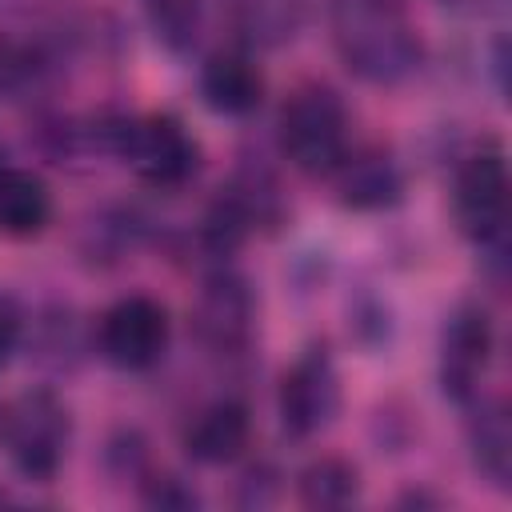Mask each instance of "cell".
<instances>
[{
	"label": "cell",
	"mask_w": 512,
	"mask_h": 512,
	"mask_svg": "<svg viewBox=\"0 0 512 512\" xmlns=\"http://www.w3.org/2000/svg\"><path fill=\"white\" fill-rule=\"evenodd\" d=\"M328 28L344 68L368 84L396 88L424 64V40L404 0H328Z\"/></svg>",
	"instance_id": "6da1fadb"
},
{
	"label": "cell",
	"mask_w": 512,
	"mask_h": 512,
	"mask_svg": "<svg viewBox=\"0 0 512 512\" xmlns=\"http://www.w3.org/2000/svg\"><path fill=\"white\" fill-rule=\"evenodd\" d=\"M108 152H116L144 184L152 188H184L200 168V144L172 112L128 116L100 128Z\"/></svg>",
	"instance_id": "7a4b0ae2"
},
{
	"label": "cell",
	"mask_w": 512,
	"mask_h": 512,
	"mask_svg": "<svg viewBox=\"0 0 512 512\" xmlns=\"http://www.w3.org/2000/svg\"><path fill=\"white\" fill-rule=\"evenodd\" d=\"M280 152L308 176H332L348 152V108L336 88L312 80L300 84L280 108Z\"/></svg>",
	"instance_id": "3957f363"
},
{
	"label": "cell",
	"mask_w": 512,
	"mask_h": 512,
	"mask_svg": "<svg viewBox=\"0 0 512 512\" xmlns=\"http://www.w3.org/2000/svg\"><path fill=\"white\" fill-rule=\"evenodd\" d=\"M72 440V416L48 388L20 392L0 412V444L24 480H52Z\"/></svg>",
	"instance_id": "277c9868"
},
{
	"label": "cell",
	"mask_w": 512,
	"mask_h": 512,
	"mask_svg": "<svg viewBox=\"0 0 512 512\" xmlns=\"http://www.w3.org/2000/svg\"><path fill=\"white\" fill-rule=\"evenodd\" d=\"M452 208L460 232L492 260L508 248V164L500 148H480L456 168Z\"/></svg>",
	"instance_id": "5b68a950"
},
{
	"label": "cell",
	"mask_w": 512,
	"mask_h": 512,
	"mask_svg": "<svg viewBox=\"0 0 512 512\" xmlns=\"http://www.w3.org/2000/svg\"><path fill=\"white\" fill-rule=\"evenodd\" d=\"M172 336L168 308L152 296H120L96 324V352L120 372H148L164 360Z\"/></svg>",
	"instance_id": "8992f818"
},
{
	"label": "cell",
	"mask_w": 512,
	"mask_h": 512,
	"mask_svg": "<svg viewBox=\"0 0 512 512\" xmlns=\"http://www.w3.org/2000/svg\"><path fill=\"white\" fill-rule=\"evenodd\" d=\"M192 332L204 352L212 356H244L256 332V296L248 280L236 272H216L204 280L196 304H192Z\"/></svg>",
	"instance_id": "52a82bcc"
},
{
	"label": "cell",
	"mask_w": 512,
	"mask_h": 512,
	"mask_svg": "<svg viewBox=\"0 0 512 512\" xmlns=\"http://www.w3.org/2000/svg\"><path fill=\"white\" fill-rule=\"evenodd\" d=\"M280 428L292 440H308L332 424L340 412V372L328 356V348H308L280 380Z\"/></svg>",
	"instance_id": "ba28073f"
},
{
	"label": "cell",
	"mask_w": 512,
	"mask_h": 512,
	"mask_svg": "<svg viewBox=\"0 0 512 512\" xmlns=\"http://www.w3.org/2000/svg\"><path fill=\"white\" fill-rule=\"evenodd\" d=\"M492 316L484 304H460L440 336V384L456 404H472L480 396V376L492 360Z\"/></svg>",
	"instance_id": "9c48e42d"
},
{
	"label": "cell",
	"mask_w": 512,
	"mask_h": 512,
	"mask_svg": "<svg viewBox=\"0 0 512 512\" xmlns=\"http://www.w3.org/2000/svg\"><path fill=\"white\" fill-rule=\"evenodd\" d=\"M248 436H252L248 408L240 400L224 396V400L204 404L188 420V428H184V452H188V460L216 468V464H232L248 448Z\"/></svg>",
	"instance_id": "30bf717a"
},
{
	"label": "cell",
	"mask_w": 512,
	"mask_h": 512,
	"mask_svg": "<svg viewBox=\"0 0 512 512\" xmlns=\"http://www.w3.org/2000/svg\"><path fill=\"white\" fill-rule=\"evenodd\" d=\"M332 176H336L340 204L356 208V212H380V208L400 204V196H404V176H400L396 160L376 148H364V152L348 148L344 160L332 168Z\"/></svg>",
	"instance_id": "8fae6325"
},
{
	"label": "cell",
	"mask_w": 512,
	"mask_h": 512,
	"mask_svg": "<svg viewBox=\"0 0 512 512\" xmlns=\"http://www.w3.org/2000/svg\"><path fill=\"white\" fill-rule=\"evenodd\" d=\"M200 96L220 116H248L264 100V72L248 52H212L200 64Z\"/></svg>",
	"instance_id": "7c38bea8"
},
{
	"label": "cell",
	"mask_w": 512,
	"mask_h": 512,
	"mask_svg": "<svg viewBox=\"0 0 512 512\" xmlns=\"http://www.w3.org/2000/svg\"><path fill=\"white\" fill-rule=\"evenodd\" d=\"M224 20L248 48H284L300 36L312 0H220Z\"/></svg>",
	"instance_id": "4fadbf2b"
},
{
	"label": "cell",
	"mask_w": 512,
	"mask_h": 512,
	"mask_svg": "<svg viewBox=\"0 0 512 512\" xmlns=\"http://www.w3.org/2000/svg\"><path fill=\"white\" fill-rule=\"evenodd\" d=\"M52 220V192L28 168H0V236H36Z\"/></svg>",
	"instance_id": "5bb4252c"
},
{
	"label": "cell",
	"mask_w": 512,
	"mask_h": 512,
	"mask_svg": "<svg viewBox=\"0 0 512 512\" xmlns=\"http://www.w3.org/2000/svg\"><path fill=\"white\" fill-rule=\"evenodd\" d=\"M472 404H476V400H472ZM468 444H472L476 468H480L500 492H508V480H512V428H508V408H504L500 400H480V404L472 408Z\"/></svg>",
	"instance_id": "9a60e30c"
},
{
	"label": "cell",
	"mask_w": 512,
	"mask_h": 512,
	"mask_svg": "<svg viewBox=\"0 0 512 512\" xmlns=\"http://www.w3.org/2000/svg\"><path fill=\"white\" fill-rule=\"evenodd\" d=\"M296 496L304 508H348L360 496V472L344 456H316L296 476Z\"/></svg>",
	"instance_id": "2e32d148"
},
{
	"label": "cell",
	"mask_w": 512,
	"mask_h": 512,
	"mask_svg": "<svg viewBox=\"0 0 512 512\" xmlns=\"http://www.w3.org/2000/svg\"><path fill=\"white\" fill-rule=\"evenodd\" d=\"M144 16L156 32V40L172 52H188L200 36V20H204V0H140Z\"/></svg>",
	"instance_id": "e0dca14e"
},
{
	"label": "cell",
	"mask_w": 512,
	"mask_h": 512,
	"mask_svg": "<svg viewBox=\"0 0 512 512\" xmlns=\"http://www.w3.org/2000/svg\"><path fill=\"white\" fill-rule=\"evenodd\" d=\"M144 504L148 508H196L200 496L184 480H176V476H152L144 484Z\"/></svg>",
	"instance_id": "ac0fdd59"
},
{
	"label": "cell",
	"mask_w": 512,
	"mask_h": 512,
	"mask_svg": "<svg viewBox=\"0 0 512 512\" xmlns=\"http://www.w3.org/2000/svg\"><path fill=\"white\" fill-rule=\"evenodd\" d=\"M20 332H24V316H20V304L0 292V368L12 360L16 344H20Z\"/></svg>",
	"instance_id": "d6986e66"
}]
</instances>
